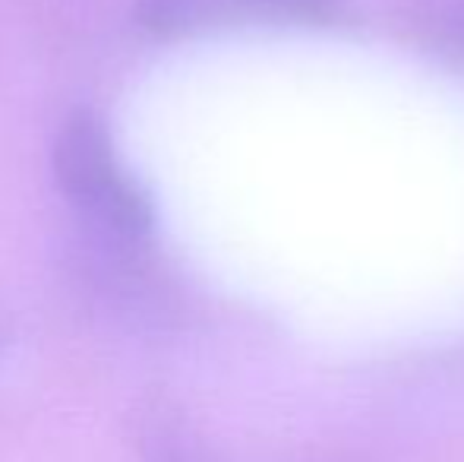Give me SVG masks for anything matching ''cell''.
Returning a JSON list of instances; mask_svg holds the SVG:
<instances>
[{
	"instance_id": "1",
	"label": "cell",
	"mask_w": 464,
	"mask_h": 462,
	"mask_svg": "<svg viewBox=\"0 0 464 462\" xmlns=\"http://www.w3.org/2000/svg\"><path fill=\"white\" fill-rule=\"evenodd\" d=\"M51 178L86 234L123 244H149L155 234L159 210L152 193L95 108L80 105L63 114L51 140Z\"/></svg>"
},
{
	"instance_id": "2",
	"label": "cell",
	"mask_w": 464,
	"mask_h": 462,
	"mask_svg": "<svg viewBox=\"0 0 464 462\" xmlns=\"http://www.w3.org/2000/svg\"><path fill=\"white\" fill-rule=\"evenodd\" d=\"M133 19L161 42L231 29H332L348 19L344 0H136Z\"/></svg>"
},
{
	"instance_id": "3",
	"label": "cell",
	"mask_w": 464,
	"mask_h": 462,
	"mask_svg": "<svg viewBox=\"0 0 464 462\" xmlns=\"http://www.w3.org/2000/svg\"><path fill=\"white\" fill-rule=\"evenodd\" d=\"M411 32L430 54L464 74V0H414Z\"/></svg>"
},
{
	"instance_id": "4",
	"label": "cell",
	"mask_w": 464,
	"mask_h": 462,
	"mask_svg": "<svg viewBox=\"0 0 464 462\" xmlns=\"http://www.w3.org/2000/svg\"><path fill=\"white\" fill-rule=\"evenodd\" d=\"M140 462H215L187 425L171 415H149L140 425Z\"/></svg>"
}]
</instances>
